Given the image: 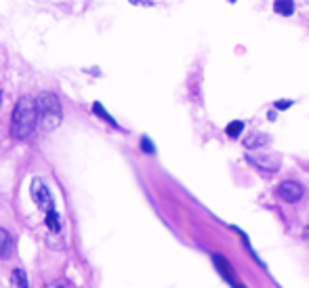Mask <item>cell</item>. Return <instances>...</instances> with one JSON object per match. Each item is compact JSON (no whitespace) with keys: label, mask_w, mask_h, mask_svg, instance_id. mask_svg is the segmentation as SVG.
Masks as SVG:
<instances>
[{"label":"cell","mask_w":309,"mask_h":288,"mask_svg":"<svg viewBox=\"0 0 309 288\" xmlns=\"http://www.w3.org/2000/svg\"><path fill=\"white\" fill-rule=\"evenodd\" d=\"M38 124V103L32 97H21L11 116V135L15 139H28Z\"/></svg>","instance_id":"6da1fadb"},{"label":"cell","mask_w":309,"mask_h":288,"mask_svg":"<svg viewBox=\"0 0 309 288\" xmlns=\"http://www.w3.org/2000/svg\"><path fill=\"white\" fill-rule=\"evenodd\" d=\"M36 103H38V122L42 124L44 130H55L63 122V110L55 93H42L36 99Z\"/></svg>","instance_id":"7a4b0ae2"},{"label":"cell","mask_w":309,"mask_h":288,"mask_svg":"<svg viewBox=\"0 0 309 288\" xmlns=\"http://www.w3.org/2000/svg\"><path fill=\"white\" fill-rule=\"evenodd\" d=\"M30 194H32V200L36 202V206L46 214L55 210V202H53V196H51V189L46 185L40 177H36L32 181V187H30Z\"/></svg>","instance_id":"3957f363"},{"label":"cell","mask_w":309,"mask_h":288,"mask_svg":"<svg viewBox=\"0 0 309 288\" xmlns=\"http://www.w3.org/2000/svg\"><path fill=\"white\" fill-rule=\"evenodd\" d=\"M276 194L280 200L284 202H299L303 196H305V187L299 183V181H292V179H288V181H282L276 189Z\"/></svg>","instance_id":"277c9868"},{"label":"cell","mask_w":309,"mask_h":288,"mask_svg":"<svg viewBox=\"0 0 309 288\" xmlns=\"http://www.w3.org/2000/svg\"><path fill=\"white\" fill-rule=\"evenodd\" d=\"M246 160L253 166H257L259 171H265V173H276L280 169V158L269 154H246Z\"/></svg>","instance_id":"5b68a950"},{"label":"cell","mask_w":309,"mask_h":288,"mask_svg":"<svg viewBox=\"0 0 309 288\" xmlns=\"http://www.w3.org/2000/svg\"><path fill=\"white\" fill-rule=\"evenodd\" d=\"M212 261H215V267L219 269V273L223 275V278L227 280L231 286H236V271L231 269V265L227 263V259L221 257V255H215V257H212Z\"/></svg>","instance_id":"8992f818"},{"label":"cell","mask_w":309,"mask_h":288,"mask_svg":"<svg viewBox=\"0 0 309 288\" xmlns=\"http://www.w3.org/2000/svg\"><path fill=\"white\" fill-rule=\"evenodd\" d=\"M11 253H13V236L0 227V259H9Z\"/></svg>","instance_id":"52a82bcc"},{"label":"cell","mask_w":309,"mask_h":288,"mask_svg":"<svg viewBox=\"0 0 309 288\" xmlns=\"http://www.w3.org/2000/svg\"><path fill=\"white\" fill-rule=\"evenodd\" d=\"M269 143V135L265 133H251L246 139H244V148L246 150H259V148H263Z\"/></svg>","instance_id":"ba28073f"},{"label":"cell","mask_w":309,"mask_h":288,"mask_svg":"<svg viewBox=\"0 0 309 288\" xmlns=\"http://www.w3.org/2000/svg\"><path fill=\"white\" fill-rule=\"evenodd\" d=\"M273 11H276L278 15L288 17L294 13V3L292 0H276V3H273Z\"/></svg>","instance_id":"9c48e42d"},{"label":"cell","mask_w":309,"mask_h":288,"mask_svg":"<svg viewBox=\"0 0 309 288\" xmlns=\"http://www.w3.org/2000/svg\"><path fill=\"white\" fill-rule=\"evenodd\" d=\"M11 288H30L28 286V275L23 269H15L11 273Z\"/></svg>","instance_id":"30bf717a"},{"label":"cell","mask_w":309,"mask_h":288,"mask_svg":"<svg viewBox=\"0 0 309 288\" xmlns=\"http://www.w3.org/2000/svg\"><path fill=\"white\" fill-rule=\"evenodd\" d=\"M93 114H95V116H99V118H103L105 122H110L112 126H118V122H116V120L108 114V110H105V107H103L101 103H93Z\"/></svg>","instance_id":"8fae6325"},{"label":"cell","mask_w":309,"mask_h":288,"mask_svg":"<svg viewBox=\"0 0 309 288\" xmlns=\"http://www.w3.org/2000/svg\"><path fill=\"white\" fill-rule=\"evenodd\" d=\"M242 128H244V122H242V120H231V122L227 124V128H225V133H227V137L236 139V137H240Z\"/></svg>","instance_id":"7c38bea8"},{"label":"cell","mask_w":309,"mask_h":288,"mask_svg":"<svg viewBox=\"0 0 309 288\" xmlns=\"http://www.w3.org/2000/svg\"><path fill=\"white\" fill-rule=\"evenodd\" d=\"M46 227H49L51 232H59L61 230V221H59V214L57 210H51V212H46Z\"/></svg>","instance_id":"4fadbf2b"},{"label":"cell","mask_w":309,"mask_h":288,"mask_svg":"<svg viewBox=\"0 0 309 288\" xmlns=\"http://www.w3.org/2000/svg\"><path fill=\"white\" fill-rule=\"evenodd\" d=\"M141 150L145 154H156V148H153V143L147 137H141Z\"/></svg>","instance_id":"5bb4252c"},{"label":"cell","mask_w":309,"mask_h":288,"mask_svg":"<svg viewBox=\"0 0 309 288\" xmlns=\"http://www.w3.org/2000/svg\"><path fill=\"white\" fill-rule=\"evenodd\" d=\"M290 105H292V101H286V99H282V101H276V107H278V110H288Z\"/></svg>","instance_id":"9a60e30c"},{"label":"cell","mask_w":309,"mask_h":288,"mask_svg":"<svg viewBox=\"0 0 309 288\" xmlns=\"http://www.w3.org/2000/svg\"><path fill=\"white\" fill-rule=\"evenodd\" d=\"M65 286V282L63 280H57V282H51V284H46L44 288H63Z\"/></svg>","instance_id":"2e32d148"},{"label":"cell","mask_w":309,"mask_h":288,"mask_svg":"<svg viewBox=\"0 0 309 288\" xmlns=\"http://www.w3.org/2000/svg\"><path fill=\"white\" fill-rule=\"evenodd\" d=\"M303 238H305V242L309 244V225L305 227V230H303Z\"/></svg>","instance_id":"e0dca14e"},{"label":"cell","mask_w":309,"mask_h":288,"mask_svg":"<svg viewBox=\"0 0 309 288\" xmlns=\"http://www.w3.org/2000/svg\"><path fill=\"white\" fill-rule=\"evenodd\" d=\"M236 288H244V286H240V284H236Z\"/></svg>","instance_id":"ac0fdd59"},{"label":"cell","mask_w":309,"mask_h":288,"mask_svg":"<svg viewBox=\"0 0 309 288\" xmlns=\"http://www.w3.org/2000/svg\"><path fill=\"white\" fill-rule=\"evenodd\" d=\"M229 3H236V0H229Z\"/></svg>","instance_id":"d6986e66"},{"label":"cell","mask_w":309,"mask_h":288,"mask_svg":"<svg viewBox=\"0 0 309 288\" xmlns=\"http://www.w3.org/2000/svg\"><path fill=\"white\" fill-rule=\"evenodd\" d=\"M0 97H3V95H0Z\"/></svg>","instance_id":"ffe728a7"}]
</instances>
